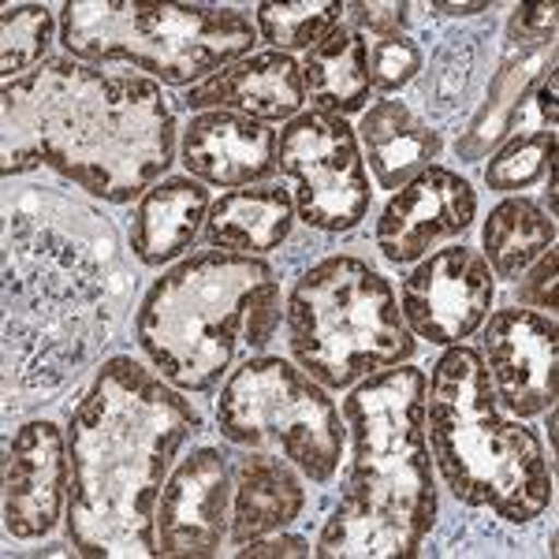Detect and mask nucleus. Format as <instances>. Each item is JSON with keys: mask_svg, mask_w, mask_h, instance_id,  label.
Returning a JSON list of instances; mask_svg holds the SVG:
<instances>
[{"mask_svg": "<svg viewBox=\"0 0 559 559\" xmlns=\"http://www.w3.org/2000/svg\"><path fill=\"white\" fill-rule=\"evenodd\" d=\"M4 176L52 168L108 205L142 198L176 160V112L142 75L45 60L4 83Z\"/></svg>", "mask_w": 559, "mask_h": 559, "instance_id": "f257e3e1", "label": "nucleus"}, {"mask_svg": "<svg viewBox=\"0 0 559 559\" xmlns=\"http://www.w3.org/2000/svg\"><path fill=\"white\" fill-rule=\"evenodd\" d=\"M202 429L191 400L134 358H108L68 426V540L90 559L157 556V500Z\"/></svg>", "mask_w": 559, "mask_h": 559, "instance_id": "f03ea898", "label": "nucleus"}, {"mask_svg": "<svg viewBox=\"0 0 559 559\" xmlns=\"http://www.w3.org/2000/svg\"><path fill=\"white\" fill-rule=\"evenodd\" d=\"M429 377L392 366L344 400L355 440L347 489L318 537L321 559H411L437 522V474L426 437Z\"/></svg>", "mask_w": 559, "mask_h": 559, "instance_id": "7ed1b4c3", "label": "nucleus"}, {"mask_svg": "<svg viewBox=\"0 0 559 559\" xmlns=\"http://www.w3.org/2000/svg\"><path fill=\"white\" fill-rule=\"evenodd\" d=\"M273 265L250 254L198 250L153 280L134 336L179 392H213L242 347L258 350L284 318Z\"/></svg>", "mask_w": 559, "mask_h": 559, "instance_id": "20e7f679", "label": "nucleus"}, {"mask_svg": "<svg viewBox=\"0 0 559 559\" xmlns=\"http://www.w3.org/2000/svg\"><path fill=\"white\" fill-rule=\"evenodd\" d=\"M426 437L444 485L466 508H489L511 526L545 515L552 474L537 432L496 407L481 350L455 344L432 366Z\"/></svg>", "mask_w": 559, "mask_h": 559, "instance_id": "39448f33", "label": "nucleus"}, {"mask_svg": "<svg viewBox=\"0 0 559 559\" xmlns=\"http://www.w3.org/2000/svg\"><path fill=\"white\" fill-rule=\"evenodd\" d=\"M254 23L236 8L139 4V0H68L60 45L83 64H128L168 86H191L250 57Z\"/></svg>", "mask_w": 559, "mask_h": 559, "instance_id": "423d86ee", "label": "nucleus"}, {"mask_svg": "<svg viewBox=\"0 0 559 559\" xmlns=\"http://www.w3.org/2000/svg\"><path fill=\"white\" fill-rule=\"evenodd\" d=\"M287 347L318 384L350 388L414 355L392 284L366 261L336 254L295 280L284 306Z\"/></svg>", "mask_w": 559, "mask_h": 559, "instance_id": "0eeeda50", "label": "nucleus"}, {"mask_svg": "<svg viewBox=\"0 0 559 559\" xmlns=\"http://www.w3.org/2000/svg\"><path fill=\"white\" fill-rule=\"evenodd\" d=\"M216 429L239 448H276L318 485L336 477L347 444V429L329 388L280 355L247 358L224 381Z\"/></svg>", "mask_w": 559, "mask_h": 559, "instance_id": "6e6552de", "label": "nucleus"}, {"mask_svg": "<svg viewBox=\"0 0 559 559\" xmlns=\"http://www.w3.org/2000/svg\"><path fill=\"white\" fill-rule=\"evenodd\" d=\"M276 168L295 179V213L318 231H350L369 213V176L347 120L299 112L276 146Z\"/></svg>", "mask_w": 559, "mask_h": 559, "instance_id": "1a4fd4ad", "label": "nucleus"}, {"mask_svg": "<svg viewBox=\"0 0 559 559\" xmlns=\"http://www.w3.org/2000/svg\"><path fill=\"white\" fill-rule=\"evenodd\" d=\"M496 299V276L477 250L444 247L421 258L403 280L400 313L411 336L440 347H455L485 324Z\"/></svg>", "mask_w": 559, "mask_h": 559, "instance_id": "9d476101", "label": "nucleus"}, {"mask_svg": "<svg viewBox=\"0 0 559 559\" xmlns=\"http://www.w3.org/2000/svg\"><path fill=\"white\" fill-rule=\"evenodd\" d=\"M481 362L489 369L496 403L515 418H537L556 407L559 332L556 318L537 310H496L485 318Z\"/></svg>", "mask_w": 559, "mask_h": 559, "instance_id": "9b49d317", "label": "nucleus"}, {"mask_svg": "<svg viewBox=\"0 0 559 559\" xmlns=\"http://www.w3.org/2000/svg\"><path fill=\"white\" fill-rule=\"evenodd\" d=\"M231 463L198 448L176 466L157 500V556H216L231 526Z\"/></svg>", "mask_w": 559, "mask_h": 559, "instance_id": "f8f14e48", "label": "nucleus"}, {"mask_svg": "<svg viewBox=\"0 0 559 559\" xmlns=\"http://www.w3.org/2000/svg\"><path fill=\"white\" fill-rule=\"evenodd\" d=\"M477 216V191L452 168L429 165L388 198L377 221V250L392 265H414L432 247L463 236Z\"/></svg>", "mask_w": 559, "mask_h": 559, "instance_id": "ddd939ff", "label": "nucleus"}, {"mask_svg": "<svg viewBox=\"0 0 559 559\" xmlns=\"http://www.w3.org/2000/svg\"><path fill=\"white\" fill-rule=\"evenodd\" d=\"M71 455L57 421L34 418L15 429L4 455V530L15 540H38L68 511Z\"/></svg>", "mask_w": 559, "mask_h": 559, "instance_id": "4468645a", "label": "nucleus"}, {"mask_svg": "<svg viewBox=\"0 0 559 559\" xmlns=\"http://www.w3.org/2000/svg\"><path fill=\"white\" fill-rule=\"evenodd\" d=\"M280 134L273 123L239 112H198L183 131V165L210 187H254L276 173Z\"/></svg>", "mask_w": 559, "mask_h": 559, "instance_id": "2eb2a0df", "label": "nucleus"}, {"mask_svg": "<svg viewBox=\"0 0 559 559\" xmlns=\"http://www.w3.org/2000/svg\"><path fill=\"white\" fill-rule=\"evenodd\" d=\"M187 105L198 112L210 108V112H239L261 123H292L306 105L302 68L287 52H254L187 90Z\"/></svg>", "mask_w": 559, "mask_h": 559, "instance_id": "dca6fc26", "label": "nucleus"}, {"mask_svg": "<svg viewBox=\"0 0 559 559\" xmlns=\"http://www.w3.org/2000/svg\"><path fill=\"white\" fill-rule=\"evenodd\" d=\"M213 198L202 179L165 176L139 198L131 221V254L150 269L183 258L205 231Z\"/></svg>", "mask_w": 559, "mask_h": 559, "instance_id": "f3484780", "label": "nucleus"}, {"mask_svg": "<svg viewBox=\"0 0 559 559\" xmlns=\"http://www.w3.org/2000/svg\"><path fill=\"white\" fill-rule=\"evenodd\" d=\"M236 489H231V545L280 534L306 508V485L299 466L269 452H247L236 459Z\"/></svg>", "mask_w": 559, "mask_h": 559, "instance_id": "a211bd4d", "label": "nucleus"}, {"mask_svg": "<svg viewBox=\"0 0 559 559\" xmlns=\"http://www.w3.org/2000/svg\"><path fill=\"white\" fill-rule=\"evenodd\" d=\"M295 228V198L287 187H239L213 202L205 242L228 254H269Z\"/></svg>", "mask_w": 559, "mask_h": 559, "instance_id": "6ab92c4d", "label": "nucleus"}, {"mask_svg": "<svg viewBox=\"0 0 559 559\" xmlns=\"http://www.w3.org/2000/svg\"><path fill=\"white\" fill-rule=\"evenodd\" d=\"M358 139H362L366 160L381 191H400L418 173H426L444 150L440 134L421 123L403 102H377L366 108Z\"/></svg>", "mask_w": 559, "mask_h": 559, "instance_id": "aec40b11", "label": "nucleus"}, {"mask_svg": "<svg viewBox=\"0 0 559 559\" xmlns=\"http://www.w3.org/2000/svg\"><path fill=\"white\" fill-rule=\"evenodd\" d=\"M302 86L306 97L329 116H355L369 102V64H366V38L355 26L340 23L324 41L313 45L302 60Z\"/></svg>", "mask_w": 559, "mask_h": 559, "instance_id": "412c9836", "label": "nucleus"}, {"mask_svg": "<svg viewBox=\"0 0 559 559\" xmlns=\"http://www.w3.org/2000/svg\"><path fill=\"white\" fill-rule=\"evenodd\" d=\"M552 242L556 224L537 202H530V198H503L481 228V258L489 261L492 276L519 280Z\"/></svg>", "mask_w": 559, "mask_h": 559, "instance_id": "4be33fe9", "label": "nucleus"}, {"mask_svg": "<svg viewBox=\"0 0 559 559\" xmlns=\"http://www.w3.org/2000/svg\"><path fill=\"white\" fill-rule=\"evenodd\" d=\"M344 23L340 0H302V4H258V31L265 41L276 45V52L306 49L329 38Z\"/></svg>", "mask_w": 559, "mask_h": 559, "instance_id": "5701e85b", "label": "nucleus"}, {"mask_svg": "<svg viewBox=\"0 0 559 559\" xmlns=\"http://www.w3.org/2000/svg\"><path fill=\"white\" fill-rule=\"evenodd\" d=\"M0 71L12 79H23L26 68H34L52 45V12L45 4H15L0 15Z\"/></svg>", "mask_w": 559, "mask_h": 559, "instance_id": "b1692460", "label": "nucleus"}, {"mask_svg": "<svg viewBox=\"0 0 559 559\" xmlns=\"http://www.w3.org/2000/svg\"><path fill=\"white\" fill-rule=\"evenodd\" d=\"M556 165V131H526L511 139L485 168L489 191H526Z\"/></svg>", "mask_w": 559, "mask_h": 559, "instance_id": "393cba45", "label": "nucleus"}, {"mask_svg": "<svg viewBox=\"0 0 559 559\" xmlns=\"http://www.w3.org/2000/svg\"><path fill=\"white\" fill-rule=\"evenodd\" d=\"M366 64H369V86L381 94H395L421 71V49L407 34L366 41Z\"/></svg>", "mask_w": 559, "mask_h": 559, "instance_id": "a878e982", "label": "nucleus"}, {"mask_svg": "<svg viewBox=\"0 0 559 559\" xmlns=\"http://www.w3.org/2000/svg\"><path fill=\"white\" fill-rule=\"evenodd\" d=\"M556 284H559V254L548 247L545 254H540L534 265L519 276V287H515L519 302H526L530 310L548 313V318H552L556 313Z\"/></svg>", "mask_w": 559, "mask_h": 559, "instance_id": "bb28decb", "label": "nucleus"}, {"mask_svg": "<svg viewBox=\"0 0 559 559\" xmlns=\"http://www.w3.org/2000/svg\"><path fill=\"white\" fill-rule=\"evenodd\" d=\"M407 4H344V15L350 20L355 31H366L369 38H392V34H407Z\"/></svg>", "mask_w": 559, "mask_h": 559, "instance_id": "cd10ccee", "label": "nucleus"}, {"mask_svg": "<svg viewBox=\"0 0 559 559\" xmlns=\"http://www.w3.org/2000/svg\"><path fill=\"white\" fill-rule=\"evenodd\" d=\"M556 34V4H519L508 20V38L519 45H540L552 41Z\"/></svg>", "mask_w": 559, "mask_h": 559, "instance_id": "c85d7f7f", "label": "nucleus"}, {"mask_svg": "<svg viewBox=\"0 0 559 559\" xmlns=\"http://www.w3.org/2000/svg\"><path fill=\"white\" fill-rule=\"evenodd\" d=\"M239 556L242 559H250V556H310V540L292 537V534H269V537L239 545Z\"/></svg>", "mask_w": 559, "mask_h": 559, "instance_id": "c756f323", "label": "nucleus"}, {"mask_svg": "<svg viewBox=\"0 0 559 559\" xmlns=\"http://www.w3.org/2000/svg\"><path fill=\"white\" fill-rule=\"evenodd\" d=\"M556 83H559V75L552 68H548V75L540 79L534 94L526 97L522 105H530L537 112V120H540V131H556V116H559V105H556Z\"/></svg>", "mask_w": 559, "mask_h": 559, "instance_id": "7c9ffc66", "label": "nucleus"}, {"mask_svg": "<svg viewBox=\"0 0 559 559\" xmlns=\"http://www.w3.org/2000/svg\"><path fill=\"white\" fill-rule=\"evenodd\" d=\"M432 8H437L440 15H455V20H459V15H477V12H489V4H485V0H481V4H444V0H440V4H432Z\"/></svg>", "mask_w": 559, "mask_h": 559, "instance_id": "2f4dec72", "label": "nucleus"}]
</instances>
